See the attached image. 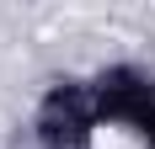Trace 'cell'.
<instances>
[{
  "instance_id": "6da1fadb",
  "label": "cell",
  "mask_w": 155,
  "mask_h": 149,
  "mask_svg": "<svg viewBox=\"0 0 155 149\" xmlns=\"http://www.w3.org/2000/svg\"><path fill=\"white\" fill-rule=\"evenodd\" d=\"M107 122L96 112L91 74H54L32 106V144L38 149H96Z\"/></svg>"
},
{
  "instance_id": "7a4b0ae2",
  "label": "cell",
  "mask_w": 155,
  "mask_h": 149,
  "mask_svg": "<svg viewBox=\"0 0 155 149\" xmlns=\"http://www.w3.org/2000/svg\"><path fill=\"white\" fill-rule=\"evenodd\" d=\"M91 96L107 128H123L134 133L139 149H155V69L134 59H112L91 69Z\"/></svg>"
}]
</instances>
